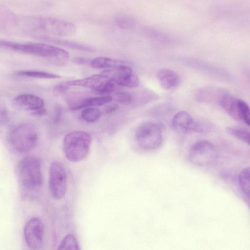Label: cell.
Here are the masks:
<instances>
[{
  "instance_id": "34",
  "label": "cell",
  "mask_w": 250,
  "mask_h": 250,
  "mask_svg": "<svg viewBox=\"0 0 250 250\" xmlns=\"http://www.w3.org/2000/svg\"><path fill=\"white\" fill-rule=\"evenodd\" d=\"M247 202L249 206V207L250 208V199L247 198Z\"/></svg>"
},
{
  "instance_id": "10",
  "label": "cell",
  "mask_w": 250,
  "mask_h": 250,
  "mask_svg": "<svg viewBox=\"0 0 250 250\" xmlns=\"http://www.w3.org/2000/svg\"><path fill=\"white\" fill-rule=\"evenodd\" d=\"M70 86H83L93 89L100 93L113 92L115 83L107 75L101 73L95 74L82 79L69 81L66 82Z\"/></svg>"
},
{
  "instance_id": "8",
  "label": "cell",
  "mask_w": 250,
  "mask_h": 250,
  "mask_svg": "<svg viewBox=\"0 0 250 250\" xmlns=\"http://www.w3.org/2000/svg\"><path fill=\"white\" fill-rule=\"evenodd\" d=\"M67 175L63 165L59 162L51 163L49 169V188L56 199L63 198L66 191Z\"/></svg>"
},
{
  "instance_id": "6",
  "label": "cell",
  "mask_w": 250,
  "mask_h": 250,
  "mask_svg": "<svg viewBox=\"0 0 250 250\" xmlns=\"http://www.w3.org/2000/svg\"><path fill=\"white\" fill-rule=\"evenodd\" d=\"M135 138L139 146L146 150H155L160 147L163 141L162 127L160 124L148 121L138 127Z\"/></svg>"
},
{
  "instance_id": "29",
  "label": "cell",
  "mask_w": 250,
  "mask_h": 250,
  "mask_svg": "<svg viewBox=\"0 0 250 250\" xmlns=\"http://www.w3.org/2000/svg\"><path fill=\"white\" fill-rule=\"evenodd\" d=\"M119 106L116 104H112L106 106L104 110L106 114H110L117 110Z\"/></svg>"
},
{
  "instance_id": "31",
  "label": "cell",
  "mask_w": 250,
  "mask_h": 250,
  "mask_svg": "<svg viewBox=\"0 0 250 250\" xmlns=\"http://www.w3.org/2000/svg\"><path fill=\"white\" fill-rule=\"evenodd\" d=\"M73 61L75 63L79 64H83L85 63H87V62L89 61V60L87 59L82 57H76L75 58H73Z\"/></svg>"
},
{
  "instance_id": "21",
  "label": "cell",
  "mask_w": 250,
  "mask_h": 250,
  "mask_svg": "<svg viewBox=\"0 0 250 250\" xmlns=\"http://www.w3.org/2000/svg\"><path fill=\"white\" fill-rule=\"evenodd\" d=\"M242 191L247 199H250V167L243 169L238 176Z\"/></svg>"
},
{
  "instance_id": "19",
  "label": "cell",
  "mask_w": 250,
  "mask_h": 250,
  "mask_svg": "<svg viewBox=\"0 0 250 250\" xmlns=\"http://www.w3.org/2000/svg\"><path fill=\"white\" fill-rule=\"evenodd\" d=\"M125 61L115 60L104 57H97L91 60L90 65L94 68H111L117 66L127 64Z\"/></svg>"
},
{
  "instance_id": "2",
  "label": "cell",
  "mask_w": 250,
  "mask_h": 250,
  "mask_svg": "<svg viewBox=\"0 0 250 250\" xmlns=\"http://www.w3.org/2000/svg\"><path fill=\"white\" fill-rule=\"evenodd\" d=\"M0 46L1 48L6 49L60 62L66 61L69 57L67 51L43 43H21L0 40Z\"/></svg>"
},
{
  "instance_id": "18",
  "label": "cell",
  "mask_w": 250,
  "mask_h": 250,
  "mask_svg": "<svg viewBox=\"0 0 250 250\" xmlns=\"http://www.w3.org/2000/svg\"><path fill=\"white\" fill-rule=\"evenodd\" d=\"M39 38L46 42H53L55 44H60L74 49L89 52L94 51V49L91 46L76 42L63 40L54 37L43 35H42L40 37L39 36Z\"/></svg>"
},
{
  "instance_id": "3",
  "label": "cell",
  "mask_w": 250,
  "mask_h": 250,
  "mask_svg": "<svg viewBox=\"0 0 250 250\" xmlns=\"http://www.w3.org/2000/svg\"><path fill=\"white\" fill-rule=\"evenodd\" d=\"M8 142L17 152L24 153L33 149L38 140V130L32 123H22L14 126L8 135Z\"/></svg>"
},
{
  "instance_id": "27",
  "label": "cell",
  "mask_w": 250,
  "mask_h": 250,
  "mask_svg": "<svg viewBox=\"0 0 250 250\" xmlns=\"http://www.w3.org/2000/svg\"><path fill=\"white\" fill-rule=\"evenodd\" d=\"M67 83H60L56 85L53 88V93L56 96H60L66 92L69 87Z\"/></svg>"
},
{
  "instance_id": "16",
  "label": "cell",
  "mask_w": 250,
  "mask_h": 250,
  "mask_svg": "<svg viewBox=\"0 0 250 250\" xmlns=\"http://www.w3.org/2000/svg\"><path fill=\"white\" fill-rule=\"evenodd\" d=\"M161 86L168 90L175 87L179 82L178 74L173 70L164 69L160 70L157 75Z\"/></svg>"
},
{
  "instance_id": "22",
  "label": "cell",
  "mask_w": 250,
  "mask_h": 250,
  "mask_svg": "<svg viewBox=\"0 0 250 250\" xmlns=\"http://www.w3.org/2000/svg\"><path fill=\"white\" fill-rule=\"evenodd\" d=\"M227 132L237 139L250 146V132L241 127L229 126L226 128Z\"/></svg>"
},
{
  "instance_id": "25",
  "label": "cell",
  "mask_w": 250,
  "mask_h": 250,
  "mask_svg": "<svg viewBox=\"0 0 250 250\" xmlns=\"http://www.w3.org/2000/svg\"><path fill=\"white\" fill-rule=\"evenodd\" d=\"M117 25L123 29H128L132 28L135 24L134 19L128 16H119L115 20Z\"/></svg>"
},
{
  "instance_id": "7",
  "label": "cell",
  "mask_w": 250,
  "mask_h": 250,
  "mask_svg": "<svg viewBox=\"0 0 250 250\" xmlns=\"http://www.w3.org/2000/svg\"><path fill=\"white\" fill-rule=\"evenodd\" d=\"M217 157V151L210 142L201 140L191 147L188 155L189 162L198 167H206L213 163Z\"/></svg>"
},
{
  "instance_id": "11",
  "label": "cell",
  "mask_w": 250,
  "mask_h": 250,
  "mask_svg": "<svg viewBox=\"0 0 250 250\" xmlns=\"http://www.w3.org/2000/svg\"><path fill=\"white\" fill-rule=\"evenodd\" d=\"M102 73L107 75L115 83L124 87L135 88L139 85V78L128 64L109 68Z\"/></svg>"
},
{
  "instance_id": "33",
  "label": "cell",
  "mask_w": 250,
  "mask_h": 250,
  "mask_svg": "<svg viewBox=\"0 0 250 250\" xmlns=\"http://www.w3.org/2000/svg\"><path fill=\"white\" fill-rule=\"evenodd\" d=\"M247 77L250 81V70H246L245 72Z\"/></svg>"
},
{
  "instance_id": "23",
  "label": "cell",
  "mask_w": 250,
  "mask_h": 250,
  "mask_svg": "<svg viewBox=\"0 0 250 250\" xmlns=\"http://www.w3.org/2000/svg\"><path fill=\"white\" fill-rule=\"evenodd\" d=\"M100 111L94 107L84 108L81 113V118L85 122L93 123L96 122L100 117Z\"/></svg>"
},
{
  "instance_id": "12",
  "label": "cell",
  "mask_w": 250,
  "mask_h": 250,
  "mask_svg": "<svg viewBox=\"0 0 250 250\" xmlns=\"http://www.w3.org/2000/svg\"><path fill=\"white\" fill-rule=\"evenodd\" d=\"M44 232V227L42 220L37 217L31 218L24 228V237L27 246L31 249L41 248Z\"/></svg>"
},
{
  "instance_id": "15",
  "label": "cell",
  "mask_w": 250,
  "mask_h": 250,
  "mask_svg": "<svg viewBox=\"0 0 250 250\" xmlns=\"http://www.w3.org/2000/svg\"><path fill=\"white\" fill-rule=\"evenodd\" d=\"M238 99L228 92L223 96L220 105L232 118L240 121Z\"/></svg>"
},
{
  "instance_id": "26",
  "label": "cell",
  "mask_w": 250,
  "mask_h": 250,
  "mask_svg": "<svg viewBox=\"0 0 250 250\" xmlns=\"http://www.w3.org/2000/svg\"><path fill=\"white\" fill-rule=\"evenodd\" d=\"M116 100L121 104H129L133 100L132 96L125 92H120L116 94Z\"/></svg>"
},
{
  "instance_id": "20",
  "label": "cell",
  "mask_w": 250,
  "mask_h": 250,
  "mask_svg": "<svg viewBox=\"0 0 250 250\" xmlns=\"http://www.w3.org/2000/svg\"><path fill=\"white\" fill-rule=\"evenodd\" d=\"M16 74L21 77L37 79H55L61 77L56 74L37 70H20L16 72Z\"/></svg>"
},
{
  "instance_id": "28",
  "label": "cell",
  "mask_w": 250,
  "mask_h": 250,
  "mask_svg": "<svg viewBox=\"0 0 250 250\" xmlns=\"http://www.w3.org/2000/svg\"><path fill=\"white\" fill-rule=\"evenodd\" d=\"M62 114V107L60 105H57L55 106L54 116H53V122L54 124H58L61 119Z\"/></svg>"
},
{
  "instance_id": "24",
  "label": "cell",
  "mask_w": 250,
  "mask_h": 250,
  "mask_svg": "<svg viewBox=\"0 0 250 250\" xmlns=\"http://www.w3.org/2000/svg\"><path fill=\"white\" fill-rule=\"evenodd\" d=\"M59 250H79V246L76 238L72 234L66 235L58 247Z\"/></svg>"
},
{
  "instance_id": "5",
  "label": "cell",
  "mask_w": 250,
  "mask_h": 250,
  "mask_svg": "<svg viewBox=\"0 0 250 250\" xmlns=\"http://www.w3.org/2000/svg\"><path fill=\"white\" fill-rule=\"evenodd\" d=\"M17 173L22 186L28 190H35L42 183L41 161L34 155L22 158L17 166Z\"/></svg>"
},
{
  "instance_id": "9",
  "label": "cell",
  "mask_w": 250,
  "mask_h": 250,
  "mask_svg": "<svg viewBox=\"0 0 250 250\" xmlns=\"http://www.w3.org/2000/svg\"><path fill=\"white\" fill-rule=\"evenodd\" d=\"M172 125L175 130L183 133L191 132L205 133L210 130L208 124L194 120L188 113L184 111H181L174 115Z\"/></svg>"
},
{
  "instance_id": "14",
  "label": "cell",
  "mask_w": 250,
  "mask_h": 250,
  "mask_svg": "<svg viewBox=\"0 0 250 250\" xmlns=\"http://www.w3.org/2000/svg\"><path fill=\"white\" fill-rule=\"evenodd\" d=\"M14 104L17 107L33 112L44 107V100L41 97L30 94H22L13 99Z\"/></svg>"
},
{
  "instance_id": "32",
  "label": "cell",
  "mask_w": 250,
  "mask_h": 250,
  "mask_svg": "<svg viewBox=\"0 0 250 250\" xmlns=\"http://www.w3.org/2000/svg\"><path fill=\"white\" fill-rule=\"evenodd\" d=\"M46 111L44 107H43L38 110L33 112L32 114L34 115L42 116L45 115L46 114Z\"/></svg>"
},
{
  "instance_id": "30",
  "label": "cell",
  "mask_w": 250,
  "mask_h": 250,
  "mask_svg": "<svg viewBox=\"0 0 250 250\" xmlns=\"http://www.w3.org/2000/svg\"><path fill=\"white\" fill-rule=\"evenodd\" d=\"M8 115L7 111L4 108H1L0 109V122L4 123L7 121Z\"/></svg>"
},
{
  "instance_id": "4",
  "label": "cell",
  "mask_w": 250,
  "mask_h": 250,
  "mask_svg": "<svg viewBox=\"0 0 250 250\" xmlns=\"http://www.w3.org/2000/svg\"><path fill=\"white\" fill-rule=\"evenodd\" d=\"M91 143V137L89 133L80 130L69 132L63 142L65 157L72 162L83 160L89 153Z\"/></svg>"
},
{
  "instance_id": "13",
  "label": "cell",
  "mask_w": 250,
  "mask_h": 250,
  "mask_svg": "<svg viewBox=\"0 0 250 250\" xmlns=\"http://www.w3.org/2000/svg\"><path fill=\"white\" fill-rule=\"evenodd\" d=\"M226 90L215 86H206L199 89L196 93V100L200 103L219 104Z\"/></svg>"
},
{
  "instance_id": "17",
  "label": "cell",
  "mask_w": 250,
  "mask_h": 250,
  "mask_svg": "<svg viewBox=\"0 0 250 250\" xmlns=\"http://www.w3.org/2000/svg\"><path fill=\"white\" fill-rule=\"evenodd\" d=\"M112 100V97L110 96L94 97L82 100L70 107L72 110H79L87 107H93L103 105L110 103Z\"/></svg>"
},
{
  "instance_id": "1",
  "label": "cell",
  "mask_w": 250,
  "mask_h": 250,
  "mask_svg": "<svg viewBox=\"0 0 250 250\" xmlns=\"http://www.w3.org/2000/svg\"><path fill=\"white\" fill-rule=\"evenodd\" d=\"M30 30L56 37H67L75 34L76 26L70 21L48 16H32L24 19Z\"/></svg>"
}]
</instances>
